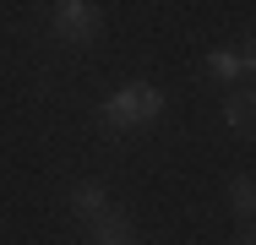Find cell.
<instances>
[{"label": "cell", "instance_id": "cell-1", "mask_svg": "<svg viewBox=\"0 0 256 245\" xmlns=\"http://www.w3.org/2000/svg\"><path fill=\"white\" fill-rule=\"evenodd\" d=\"M164 114V88L158 82H120L109 98H98V131L104 136H131Z\"/></svg>", "mask_w": 256, "mask_h": 245}, {"label": "cell", "instance_id": "cell-2", "mask_svg": "<svg viewBox=\"0 0 256 245\" xmlns=\"http://www.w3.org/2000/svg\"><path fill=\"white\" fill-rule=\"evenodd\" d=\"M98 33H104V11L93 6V0H60V6L50 11V38L66 44V49L98 44Z\"/></svg>", "mask_w": 256, "mask_h": 245}, {"label": "cell", "instance_id": "cell-3", "mask_svg": "<svg viewBox=\"0 0 256 245\" xmlns=\"http://www.w3.org/2000/svg\"><path fill=\"white\" fill-rule=\"evenodd\" d=\"M71 212H76L82 229H93V224H104L114 207H109V196H104L98 180H76V186H71Z\"/></svg>", "mask_w": 256, "mask_h": 245}, {"label": "cell", "instance_id": "cell-4", "mask_svg": "<svg viewBox=\"0 0 256 245\" xmlns=\"http://www.w3.org/2000/svg\"><path fill=\"white\" fill-rule=\"evenodd\" d=\"M207 76H212V82H251L256 60L246 49H212V54H207Z\"/></svg>", "mask_w": 256, "mask_h": 245}, {"label": "cell", "instance_id": "cell-5", "mask_svg": "<svg viewBox=\"0 0 256 245\" xmlns=\"http://www.w3.org/2000/svg\"><path fill=\"white\" fill-rule=\"evenodd\" d=\"M88 240H93V245H142V240H136L131 212H120V207H114L104 224H93V229H88Z\"/></svg>", "mask_w": 256, "mask_h": 245}, {"label": "cell", "instance_id": "cell-6", "mask_svg": "<svg viewBox=\"0 0 256 245\" xmlns=\"http://www.w3.org/2000/svg\"><path fill=\"white\" fill-rule=\"evenodd\" d=\"M229 207L240 224H256V174H234L229 180Z\"/></svg>", "mask_w": 256, "mask_h": 245}, {"label": "cell", "instance_id": "cell-7", "mask_svg": "<svg viewBox=\"0 0 256 245\" xmlns=\"http://www.w3.org/2000/svg\"><path fill=\"white\" fill-rule=\"evenodd\" d=\"M224 126L229 131H256V109H251V88L224 98Z\"/></svg>", "mask_w": 256, "mask_h": 245}, {"label": "cell", "instance_id": "cell-8", "mask_svg": "<svg viewBox=\"0 0 256 245\" xmlns=\"http://www.w3.org/2000/svg\"><path fill=\"white\" fill-rule=\"evenodd\" d=\"M240 245H256V224H246V229H240Z\"/></svg>", "mask_w": 256, "mask_h": 245}, {"label": "cell", "instance_id": "cell-9", "mask_svg": "<svg viewBox=\"0 0 256 245\" xmlns=\"http://www.w3.org/2000/svg\"><path fill=\"white\" fill-rule=\"evenodd\" d=\"M246 54H251V60H256V33H251V38H246Z\"/></svg>", "mask_w": 256, "mask_h": 245}, {"label": "cell", "instance_id": "cell-10", "mask_svg": "<svg viewBox=\"0 0 256 245\" xmlns=\"http://www.w3.org/2000/svg\"><path fill=\"white\" fill-rule=\"evenodd\" d=\"M251 109H256V88H251Z\"/></svg>", "mask_w": 256, "mask_h": 245}]
</instances>
